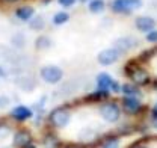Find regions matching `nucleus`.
Segmentation results:
<instances>
[{
    "mask_svg": "<svg viewBox=\"0 0 157 148\" xmlns=\"http://www.w3.org/2000/svg\"><path fill=\"white\" fill-rule=\"evenodd\" d=\"M142 8V0H112L110 9L117 14H132V11H136Z\"/></svg>",
    "mask_w": 157,
    "mask_h": 148,
    "instance_id": "nucleus-1",
    "label": "nucleus"
},
{
    "mask_svg": "<svg viewBox=\"0 0 157 148\" xmlns=\"http://www.w3.org/2000/svg\"><path fill=\"white\" fill-rule=\"evenodd\" d=\"M39 76L44 82L50 83V85H55L59 83L63 77V71L59 68L58 65H44L41 70H39Z\"/></svg>",
    "mask_w": 157,
    "mask_h": 148,
    "instance_id": "nucleus-2",
    "label": "nucleus"
},
{
    "mask_svg": "<svg viewBox=\"0 0 157 148\" xmlns=\"http://www.w3.org/2000/svg\"><path fill=\"white\" fill-rule=\"evenodd\" d=\"M50 123L52 126H55L56 129H63L70 124V119H71V113L67 111L65 107H58L50 113Z\"/></svg>",
    "mask_w": 157,
    "mask_h": 148,
    "instance_id": "nucleus-3",
    "label": "nucleus"
},
{
    "mask_svg": "<svg viewBox=\"0 0 157 148\" xmlns=\"http://www.w3.org/2000/svg\"><path fill=\"white\" fill-rule=\"evenodd\" d=\"M100 115L107 121V123H117L121 116V109L117 103H112V101H107L104 104H101L100 107Z\"/></svg>",
    "mask_w": 157,
    "mask_h": 148,
    "instance_id": "nucleus-4",
    "label": "nucleus"
},
{
    "mask_svg": "<svg viewBox=\"0 0 157 148\" xmlns=\"http://www.w3.org/2000/svg\"><path fill=\"white\" fill-rule=\"evenodd\" d=\"M119 56H121V53L118 52L115 47L113 49H104V50H101L98 53L97 60H98V64H101L104 67H109V65H112V64L117 62L118 59H119Z\"/></svg>",
    "mask_w": 157,
    "mask_h": 148,
    "instance_id": "nucleus-5",
    "label": "nucleus"
},
{
    "mask_svg": "<svg viewBox=\"0 0 157 148\" xmlns=\"http://www.w3.org/2000/svg\"><path fill=\"white\" fill-rule=\"evenodd\" d=\"M136 45H137V41L133 37H119L117 41L113 42V47L117 49L119 53L128 52V50L135 49Z\"/></svg>",
    "mask_w": 157,
    "mask_h": 148,
    "instance_id": "nucleus-6",
    "label": "nucleus"
},
{
    "mask_svg": "<svg viewBox=\"0 0 157 148\" xmlns=\"http://www.w3.org/2000/svg\"><path fill=\"white\" fill-rule=\"evenodd\" d=\"M135 24H136L137 30L148 33L150 30H153L156 27V20L153 17H148V15H142V17H137L135 20Z\"/></svg>",
    "mask_w": 157,
    "mask_h": 148,
    "instance_id": "nucleus-7",
    "label": "nucleus"
},
{
    "mask_svg": "<svg viewBox=\"0 0 157 148\" xmlns=\"http://www.w3.org/2000/svg\"><path fill=\"white\" fill-rule=\"evenodd\" d=\"M11 116H12L15 121L23 123V121H26V119L32 118V116H33V112H32V109H30V107L20 104V106H15V107L11 111Z\"/></svg>",
    "mask_w": 157,
    "mask_h": 148,
    "instance_id": "nucleus-8",
    "label": "nucleus"
},
{
    "mask_svg": "<svg viewBox=\"0 0 157 148\" xmlns=\"http://www.w3.org/2000/svg\"><path fill=\"white\" fill-rule=\"evenodd\" d=\"M122 104L128 113H137L140 111V101L139 98H136V95H125L122 100Z\"/></svg>",
    "mask_w": 157,
    "mask_h": 148,
    "instance_id": "nucleus-9",
    "label": "nucleus"
},
{
    "mask_svg": "<svg viewBox=\"0 0 157 148\" xmlns=\"http://www.w3.org/2000/svg\"><path fill=\"white\" fill-rule=\"evenodd\" d=\"M30 141H32V136H30V133L27 130H20V131H17L14 134V145L15 147L23 148L24 145H27Z\"/></svg>",
    "mask_w": 157,
    "mask_h": 148,
    "instance_id": "nucleus-10",
    "label": "nucleus"
},
{
    "mask_svg": "<svg viewBox=\"0 0 157 148\" xmlns=\"http://www.w3.org/2000/svg\"><path fill=\"white\" fill-rule=\"evenodd\" d=\"M33 15H35V9L32 6H20L15 11V17L21 21H29Z\"/></svg>",
    "mask_w": 157,
    "mask_h": 148,
    "instance_id": "nucleus-11",
    "label": "nucleus"
},
{
    "mask_svg": "<svg viewBox=\"0 0 157 148\" xmlns=\"http://www.w3.org/2000/svg\"><path fill=\"white\" fill-rule=\"evenodd\" d=\"M130 77H132V80L136 85H144V83L148 82V74H147V71H144L140 68H133L130 71Z\"/></svg>",
    "mask_w": 157,
    "mask_h": 148,
    "instance_id": "nucleus-12",
    "label": "nucleus"
},
{
    "mask_svg": "<svg viewBox=\"0 0 157 148\" xmlns=\"http://www.w3.org/2000/svg\"><path fill=\"white\" fill-rule=\"evenodd\" d=\"M52 47V38L47 35H39L35 39V49L36 50H48Z\"/></svg>",
    "mask_w": 157,
    "mask_h": 148,
    "instance_id": "nucleus-13",
    "label": "nucleus"
},
{
    "mask_svg": "<svg viewBox=\"0 0 157 148\" xmlns=\"http://www.w3.org/2000/svg\"><path fill=\"white\" fill-rule=\"evenodd\" d=\"M112 77L109 76L107 73H101L98 74L97 77V85H98V89H104V91H107L109 88H110V83H112Z\"/></svg>",
    "mask_w": 157,
    "mask_h": 148,
    "instance_id": "nucleus-14",
    "label": "nucleus"
},
{
    "mask_svg": "<svg viewBox=\"0 0 157 148\" xmlns=\"http://www.w3.org/2000/svg\"><path fill=\"white\" fill-rule=\"evenodd\" d=\"M29 27H30L32 30H35V32L42 30V29L45 27V20H44V17H41V15H33L32 18L29 20Z\"/></svg>",
    "mask_w": 157,
    "mask_h": 148,
    "instance_id": "nucleus-15",
    "label": "nucleus"
},
{
    "mask_svg": "<svg viewBox=\"0 0 157 148\" xmlns=\"http://www.w3.org/2000/svg\"><path fill=\"white\" fill-rule=\"evenodd\" d=\"M104 8H106L104 0H91V2L88 3V9H89V12H92V14H100V12H103Z\"/></svg>",
    "mask_w": 157,
    "mask_h": 148,
    "instance_id": "nucleus-16",
    "label": "nucleus"
},
{
    "mask_svg": "<svg viewBox=\"0 0 157 148\" xmlns=\"http://www.w3.org/2000/svg\"><path fill=\"white\" fill-rule=\"evenodd\" d=\"M68 20H70V14H68V12H65V11H59V12H56V14L53 15L52 21H53L55 26H62V24H65Z\"/></svg>",
    "mask_w": 157,
    "mask_h": 148,
    "instance_id": "nucleus-17",
    "label": "nucleus"
},
{
    "mask_svg": "<svg viewBox=\"0 0 157 148\" xmlns=\"http://www.w3.org/2000/svg\"><path fill=\"white\" fill-rule=\"evenodd\" d=\"M94 138H95V133H94V130H91V129H83L78 133V139L82 142H89Z\"/></svg>",
    "mask_w": 157,
    "mask_h": 148,
    "instance_id": "nucleus-18",
    "label": "nucleus"
},
{
    "mask_svg": "<svg viewBox=\"0 0 157 148\" xmlns=\"http://www.w3.org/2000/svg\"><path fill=\"white\" fill-rule=\"evenodd\" d=\"M44 145L47 148H56L59 145L58 138H56L55 134H47V136L44 138Z\"/></svg>",
    "mask_w": 157,
    "mask_h": 148,
    "instance_id": "nucleus-19",
    "label": "nucleus"
},
{
    "mask_svg": "<svg viewBox=\"0 0 157 148\" xmlns=\"http://www.w3.org/2000/svg\"><path fill=\"white\" fill-rule=\"evenodd\" d=\"M121 92H124L125 95H137L139 94V88H136L135 85H122L121 86Z\"/></svg>",
    "mask_w": 157,
    "mask_h": 148,
    "instance_id": "nucleus-20",
    "label": "nucleus"
},
{
    "mask_svg": "<svg viewBox=\"0 0 157 148\" xmlns=\"http://www.w3.org/2000/svg\"><path fill=\"white\" fill-rule=\"evenodd\" d=\"M12 44H14L17 49H23L24 44H26V38H24V35H23V33L14 35V38H12Z\"/></svg>",
    "mask_w": 157,
    "mask_h": 148,
    "instance_id": "nucleus-21",
    "label": "nucleus"
},
{
    "mask_svg": "<svg viewBox=\"0 0 157 148\" xmlns=\"http://www.w3.org/2000/svg\"><path fill=\"white\" fill-rule=\"evenodd\" d=\"M145 39H147L148 42H157V30H156V29L150 30V32L147 33V37H145Z\"/></svg>",
    "mask_w": 157,
    "mask_h": 148,
    "instance_id": "nucleus-22",
    "label": "nucleus"
},
{
    "mask_svg": "<svg viewBox=\"0 0 157 148\" xmlns=\"http://www.w3.org/2000/svg\"><path fill=\"white\" fill-rule=\"evenodd\" d=\"M76 2H77V0H58L59 5H60L62 8H67V9H68V8H71V6H74V5H76Z\"/></svg>",
    "mask_w": 157,
    "mask_h": 148,
    "instance_id": "nucleus-23",
    "label": "nucleus"
},
{
    "mask_svg": "<svg viewBox=\"0 0 157 148\" xmlns=\"http://www.w3.org/2000/svg\"><path fill=\"white\" fill-rule=\"evenodd\" d=\"M119 145H118V141L117 139H110V141H107L104 145H103V148H118Z\"/></svg>",
    "mask_w": 157,
    "mask_h": 148,
    "instance_id": "nucleus-24",
    "label": "nucleus"
},
{
    "mask_svg": "<svg viewBox=\"0 0 157 148\" xmlns=\"http://www.w3.org/2000/svg\"><path fill=\"white\" fill-rule=\"evenodd\" d=\"M110 89L113 91V92H121V86H119V83H118L117 80H112V83H110Z\"/></svg>",
    "mask_w": 157,
    "mask_h": 148,
    "instance_id": "nucleus-25",
    "label": "nucleus"
},
{
    "mask_svg": "<svg viewBox=\"0 0 157 148\" xmlns=\"http://www.w3.org/2000/svg\"><path fill=\"white\" fill-rule=\"evenodd\" d=\"M9 104V98L6 95H0V107H6Z\"/></svg>",
    "mask_w": 157,
    "mask_h": 148,
    "instance_id": "nucleus-26",
    "label": "nucleus"
},
{
    "mask_svg": "<svg viewBox=\"0 0 157 148\" xmlns=\"http://www.w3.org/2000/svg\"><path fill=\"white\" fill-rule=\"evenodd\" d=\"M8 131H9V129H8L6 126H2V127H0V139L6 138V136H8Z\"/></svg>",
    "mask_w": 157,
    "mask_h": 148,
    "instance_id": "nucleus-27",
    "label": "nucleus"
},
{
    "mask_svg": "<svg viewBox=\"0 0 157 148\" xmlns=\"http://www.w3.org/2000/svg\"><path fill=\"white\" fill-rule=\"evenodd\" d=\"M6 76H8L6 70H5V68H3V67L0 65V77H6Z\"/></svg>",
    "mask_w": 157,
    "mask_h": 148,
    "instance_id": "nucleus-28",
    "label": "nucleus"
},
{
    "mask_svg": "<svg viewBox=\"0 0 157 148\" xmlns=\"http://www.w3.org/2000/svg\"><path fill=\"white\" fill-rule=\"evenodd\" d=\"M23 148H35V145H33L32 142H29L27 145H24V147H23Z\"/></svg>",
    "mask_w": 157,
    "mask_h": 148,
    "instance_id": "nucleus-29",
    "label": "nucleus"
},
{
    "mask_svg": "<svg viewBox=\"0 0 157 148\" xmlns=\"http://www.w3.org/2000/svg\"><path fill=\"white\" fill-rule=\"evenodd\" d=\"M3 2H8V3H15V2H18V0H3Z\"/></svg>",
    "mask_w": 157,
    "mask_h": 148,
    "instance_id": "nucleus-30",
    "label": "nucleus"
},
{
    "mask_svg": "<svg viewBox=\"0 0 157 148\" xmlns=\"http://www.w3.org/2000/svg\"><path fill=\"white\" fill-rule=\"evenodd\" d=\"M78 2H82V3H89L91 0H78Z\"/></svg>",
    "mask_w": 157,
    "mask_h": 148,
    "instance_id": "nucleus-31",
    "label": "nucleus"
},
{
    "mask_svg": "<svg viewBox=\"0 0 157 148\" xmlns=\"http://www.w3.org/2000/svg\"><path fill=\"white\" fill-rule=\"evenodd\" d=\"M154 113L157 115V104H156V107H154Z\"/></svg>",
    "mask_w": 157,
    "mask_h": 148,
    "instance_id": "nucleus-32",
    "label": "nucleus"
},
{
    "mask_svg": "<svg viewBox=\"0 0 157 148\" xmlns=\"http://www.w3.org/2000/svg\"><path fill=\"white\" fill-rule=\"evenodd\" d=\"M135 148H145V147H135Z\"/></svg>",
    "mask_w": 157,
    "mask_h": 148,
    "instance_id": "nucleus-33",
    "label": "nucleus"
},
{
    "mask_svg": "<svg viewBox=\"0 0 157 148\" xmlns=\"http://www.w3.org/2000/svg\"><path fill=\"white\" fill-rule=\"evenodd\" d=\"M156 127H157V121H156Z\"/></svg>",
    "mask_w": 157,
    "mask_h": 148,
    "instance_id": "nucleus-34",
    "label": "nucleus"
},
{
    "mask_svg": "<svg viewBox=\"0 0 157 148\" xmlns=\"http://www.w3.org/2000/svg\"><path fill=\"white\" fill-rule=\"evenodd\" d=\"M68 148H73V147H68Z\"/></svg>",
    "mask_w": 157,
    "mask_h": 148,
    "instance_id": "nucleus-35",
    "label": "nucleus"
}]
</instances>
